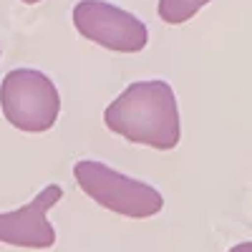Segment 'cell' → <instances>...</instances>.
<instances>
[{
  "label": "cell",
  "instance_id": "1",
  "mask_svg": "<svg viewBox=\"0 0 252 252\" xmlns=\"http://www.w3.org/2000/svg\"><path fill=\"white\" fill-rule=\"evenodd\" d=\"M103 124L121 139L159 152L177 149L182 139L177 94L161 78L129 83L106 106Z\"/></svg>",
  "mask_w": 252,
  "mask_h": 252
},
{
  "label": "cell",
  "instance_id": "2",
  "mask_svg": "<svg viewBox=\"0 0 252 252\" xmlns=\"http://www.w3.org/2000/svg\"><path fill=\"white\" fill-rule=\"evenodd\" d=\"M73 177L83 194L91 197L96 204H101L103 209H109L114 215L146 220L164 209V197L157 187L136 177L121 174L103 161H96V159L76 161Z\"/></svg>",
  "mask_w": 252,
  "mask_h": 252
},
{
  "label": "cell",
  "instance_id": "3",
  "mask_svg": "<svg viewBox=\"0 0 252 252\" xmlns=\"http://www.w3.org/2000/svg\"><path fill=\"white\" fill-rule=\"evenodd\" d=\"M0 109L10 126L26 134L51 131L61 114V94L38 68H13L0 83Z\"/></svg>",
  "mask_w": 252,
  "mask_h": 252
},
{
  "label": "cell",
  "instance_id": "6",
  "mask_svg": "<svg viewBox=\"0 0 252 252\" xmlns=\"http://www.w3.org/2000/svg\"><path fill=\"white\" fill-rule=\"evenodd\" d=\"M207 3H212V0H159L157 13L164 23L182 26L187 20H192Z\"/></svg>",
  "mask_w": 252,
  "mask_h": 252
},
{
  "label": "cell",
  "instance_id": "7",
  "mask_svg": "<svg viewBox=\"0 0 252 252\" xmlns=\"http://www.w3.org/2000/svg\"><path fill=\"white\" fill-rule=\"evenodd\" d=\"M227 252H252V242H240L235 247H229Z\"/></svg>",
  "mask_w": 252,
  "mask_h": 252
},
{
  "label": "cell",
  "instance_id": "5",
  "mask_svg": "<svg viewBox=\"0 0 252 252\" xmlns=\"http://www.w3.org/2000/svg\"><path fill=\"white\" fill-rule=\"evenodd\" d=\"M63 189L48 184L23 207L0 212V242L26 250H51L56 245V229L48 222V212L61 202Z\"/></svg>",
  "mask_w": 252,
  "mask_h": 252
},
{
  "label": "cell",
  "instance_id": "8",
  "mask_svg": "<svg viewBox=\"0 0 252 252\" xmlns=\"http://www.w3.org/2000/svg\"><path fill=\"white\" fill-rule=\"evenodd\" d=\"M26 5H35V3H40V0H23Z\"/></svg>",
  "mask_w": 252,
  "mask_h": 252
},
{
  "label": "cell",
  "instance_id": "4",
  "mask_svg": "<svg viewBox=\"0 0 252 252\" xmlns=\"http://www.w3.org/2000/svg\"><path fill=\"white\" fill-rule=\"evenodd\" d=\"M73 26L86 40L114 53H139L149 43L144 20L109 0H78Z\"/></svg>",
  "mask_w": 252,
  "mask_h": 252
}]
</instances>
